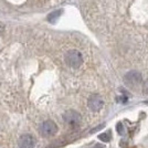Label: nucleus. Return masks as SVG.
<instances>
[{"instance_id":"1","label":"nucleus","mask_w":148,"mask_h":148,"mask_svg":"<svg viewBox=\"0 0 148 148\" xmlns=\"http://www.w3.org/2000/svg\"><path fill=\"white\" fill-rule=\"evenodd\" d=\"M65 63L70 68L77 69L80 68L83 63V56L77 50H70L65 53Z\"/></svg>"},{"instance_id":"2","label":"nucleus","mask_w":148,"mask_h":148,"mask_svg":"<svg viewBox=\"0 0 148 148\" xmlns=\"http://www.w3.org/2000/svg\"><path fill=\"white\" fill-rule=\"evenodd\" d=\"M142 74L136 71H130L124 76V82L130 87H135L142 83Z\"/></svg>"},{"instance_id":"3","label":"nucleus","mask_w":148,"mask_h":148,"mask_svg":"<svg viewBox=\"0 0 148 148\" xmlns=\"http://www.w3.org/2000/svg\"><path fill=\"white\" fill-rule=\"evenodd\" d=\"M81 115L76 111L70 110L63 114V121L71 126H76L81 123Z\"/></svg>"},{"instance_id":"4","label":"nucleus","mask_w":148,"mask_h":148,"mask_svg":"<svg viewBox=\"0 0 148 148\" xmlns=\"http://www.w3.org/2000/svg\"><path fill=\"white\" fill-rule=\"evenodd\" d=\"M87 106H88V108L91 111L99 112L104 106V101L99 94H93V95L90 96V99L87 101Z\"/></svg>"},{"instance_id":"5","label":"nucleus","mask_w":148,"mask_h":148,"mask_svg":"<svg viewBox=\"0 0 148 148\" xmlns=\"http://www.w3.org/2000/svg\"><path fill=\"white\" fill-rule=\"evenodd\" d=\"M58 132V126L52 121H45L40 125V133L43 136H52Z\"/></svg>"},{"instance_id":"6","label":"nucleus","mask_w":148,"mask_h":148,"mask_svg":"<svg viewBox=\"0 0 148 148\" xmlns=\"http://www.w3.org/2000/svg\"><path fill=\"white\" fill-rule=\"evenodd\" d=\"M36 145V140L33 136L30 134H25L19 139V147L20 148H33Z\"/></svg>"},{"instance_id":"7","label":"nucleus","mask_w":148,"mask_h":148,"mask_svg":"<svg viewBox=\"0 0 148 148\" xmlns=\"http://www.w3.org/2000/svg\"><path fill=\"white\" fill-rule=\"evenodd\" d=\"M62 13V10H58V11H53V12H51L48 16V20H49L50 22H54L56 19L59 18L60 16H61Z\"/></svg>"},{"instance_id":"8","label":"nucleus","mask_w":148,"mask_h":148,"mask_svg":"<svg viewBox=\"0 0 148 148\" xmlns=\"http://www.w3.org/2000/svg\"><path fill=\"white\" fill-rule=\"evenodd\" d=\"M99 139L104 143L110 142L111 140V132H106V133H103V134H99Z\"/></svg>"},{"instance_id":"9","label":"nucleus","mask_w":148,"mask_h":148,"mask_svg":"<svg viewBox=\"0 0 148 148\" xmlns=\"http://www.w3.org/2000/svg\"><path fill=\"white\" fill-rule=\"evenodd\" d=\"M116 130H117V133L119 135L124 136L125 135V128L123 127V124L122 123H118L117 126H116Z\"/></svg>"},{"instance_id":"10","label":"nucleus","mask_w":148,"mask_h":148,"mask_svg":"<svg viewBox=\"0 0 148 148\" xmlns=\"http://www.w3.org/2000/svg\"><path fill=\"white\" fill-rule=\"evenodd\" d=\"M104 126H105V124H102V125H99V126H97L96 128H94V130H91V132H90V133H91V134H94V133H96L97 130H102V128H104Z\"/></svg>"},{"instance_id":"11","label":"nucleus","mask_w":148,"mask_h":148,"mask_svg":"<svg viewBox=\"0 0 148 148\" xmlns=\"http://www.w3.org/2000/svg\"><path fill=\"white\" fill-rule=\"evenodd\" d=\"M118 103H126L127 102V97L126 96H122V97H118L117 99Z\"/></svg>"},{"instance_id":"12","label":"nucleus","mask_w":148,"mask_h":148,"mask_svg":"<svg viewBox=\"0 0 148 148\" xmlns=\"http://www.w3.org/2000/svg\"><path fill=\"white\" fill-rule=\"evenodd\" d=\"M144 92L148 94V82L147 83H145V86H144Z\"/></svg>"},{"instance_id":"13","label":"nucleus","mask_w":148,"mask_h":148,"mask_svg":"<svg viewBox=\"0 0 148 148\" xmlns=\"http://www.w3.org/2000/svg\"><path fill=\"white\" fill-rule=\"evenodd\" d=\"M3 30H5V25H2V23H0V34L3 33Z\"/></svg>"},{"instance_id":"14","label":"nucleus","mask_w":148,"mask_h":148,"mask_svg":"<svg viewBox=\"0 0 148 148\" xmlns=\"http://www.w3.org/2000/svg\"><path fill=\"white\" fill-rule=\"evenodd\" d=\"M94 148H105V147L103 146V145H102V146H101V145H97V146H95Z\"/></svg>"}]
</instances>
